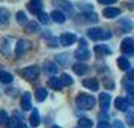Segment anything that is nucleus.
<instances>
[{"mask_svg": "<svg viewBox=\"0 0 134 128\" xmlns=\"http://www.w3.org/2000/svg\"><path fill=\"white\" fill-rule=\"evenodd\" d=\"M9 18H11V14H9V11L8 9H5V8H0V24H8L9 23Z\"/></svg>", "mask_w": 134, "mask_h": 128, "instance_id": "19", "label": "nucleus"}, {"mask_svg": "<svg viewBox=\"0 0 134 128\" xmlns=\"http://www.w3.org/2000/svg\"><path fill=\"white\" fill-rule=\"evenodd\" d=\"M121 27H122L125 32H130L131 29H133V23H131L130 20H124V21L121 23Z\"/></svg>", "mask_w": 134, "mask_h": 128, "instance_id": "32", "label": "nucleus"}, {"mask_svg": "<svg viewBox=\"0 0 134 128\" xmlns=\"http://www.w3.org/2000/svg\"><path fill=\"white\" fill-rule=\"evenodd\" d=\"M35 97H36V101H39V103H42L44 99L47 98V91L44 89V87H38L36 92H35Z\"/></svg>", "mask_w": 134, "mask_h": 128, "instance_id": "22", "label": "nucleus"}, {"mask_svg": "<svg viewBox=\"0 0 134 128\" xmlns=\"http://www.w3.org/2000/svg\"><path fill=\"white\" fill-rule=\"evenodd\" d=\"M95 53H97V54H110L111 50H110L107 45H97V47H95Z\"/></svg>", "mask_w": 134, "mask_h": 128, "instance_id": "26", "label": "nucleus"}, {"mask_svg": "<svg viewBox=\"0 0 134 128\" xmlns=\"http://www.w3.org/2000/svg\"><path fill=\"white\" fill-rule=\"evenodd\" d=\"M17 128H29V127H27V125H24V124L21 122V124H20V125H18V127H17Z\"/></svg>", "mask_w": 134, "mask_h": 128, "instance_id": "43", "label": "nucleus"}, {"mask_svg": "<svg viewBox=\"0 0 134 128\" xmlns=\"http://www.w3.org/2000/svg\"><path fill=\"white\" fill-rule=\"evenodd\" d=\"M20 75H21L23 79L29 80V81H33V80H36L38 75H39V68H38L36 65L27 66V68H24V69L20 71Z\"/></svg>", "mask_w": 134, "mask_h": 128, "instance_id": "3", "label": "nucleus"}, {"mask_svg": "<svg viewBox=\"0 0 134 128\" xmlns=\"http://www.w3.org/2000/svg\"><path fill=\"white\" fill-rule=\"evenodd\" d=\"M44 71H47V73H57V66H56L53 62H45L44 63Z\"/></svg>", "mask_w": 134, "mask_h": 128, "instance_id": "28", "label": "nucleus"}, {"mask_svg": "<svg viewBox=\"0 0 134 128\" xmlns=\"http://www.w3.org/2000/svg\"><path fill=\"white\" fill-rule=\"evenodd\" d=\"M127 122H128V125H131V127L134 125V112H131V110L127 113Z\"/></svg>", "mask_w": 134, "mask_h": 128, "instance_id": "34", "label": "nucleus"}, {"mask_svg": "<svg viewBox=\"0 0 134 128\" xmlns=\"http://www.w3.org/2000/svg\"><path fill=\"white\" fill-rule=\"evenodd\" d=\"M79 127L80 128H92L93 127V122L91 119H87V118H81V119H79Z\"/></svg>", "mask_w": 134, "mask_h": 128, "instance_id": "25", "label": "nucleus"}, {"mask_svg": "<svg viewBox=\"0 0 134 128\" xmlns=\"http://www.w3.org/2000/svg\"><path fill=\"white\" fill-rule=\"evenodd\" d=\"M83 86L87 87V89H91V91H98L99 83H98L97 79H86L85 81H83Z\"/></svg>", "mask_w": 134, "mask_h": 128, "instance_id": "13", "label": "nucleus"}, {"mask_svg": "<svg viewBox=\"0 0 134 128\" xmlns=\"http://www.w3.org/2000/svg\"><path fill=\"white\" fill-rule=\"evenodd\" d=\"M27 9L30 11L32 14H39L41 11H42V2L41 0H32L30 3L27 5Z\"/></svg>", "mask_w": 134, "mask_h": 128, "instance_id": "10", "label": "nucleus"}, {"mask_svg": "<svg viewBox=\"0 0 134 128\" xmlns=\"http://www.w3.org/2000/svg\"><path fill=\"white\" fill-rule=\"evenodd\" d=\"M75 41H77V36H75L74 33H62L60 38H59V42H60V45H63V47H68V45L74 44Z\"/></svg>", "mask_w": 134, "mask_h": 128, "instance_id": "6", "label": "nucleus"}, {"mask_svg": "<svg viewBox=\"0 0 134 128\" xmlns=\"http://www.w3.org/2000/svg\"><path fill=\"white\" fill-rule=\"evenodd\" d=\"M30 47H32L30 41H27V39H20L18 42H17V47H15V56H17V57H21L26 51L30 50Z\"/></svg>", "mask_w": 134, "mask_h": 128, "instance_id": "4", "label": "nucleus"}, {"mask_svg": "<svg viewBox=\"0 0 134 128\" xmlns=\"http://www.w3.org/2000/svg\"><path fill=\"white\" fill-rule=\"evenodd\" d=\"M127 77H128V80H130V81H133V83H134V69H128Z\"/></svg>", "mask_w": 134, "mask_h": 128, "instance_id": "37", "label": "nucleus"}, {"mask_svg": "<svg viewBox=\"0 0 134 128\" xmlns=\"http://www.w3.org/2000/svg\"><path fill=\"white\" fill-rule=\"evenodd\" d=\"M115 107L121 112H128V107H131V104L128 101L127 98H116L115 99Z\"/></svg>", "mask_w": 134, "mask_h": 128, "instance_id": "8", "label": "nucleus"}, {"mask_svg": "<svg viewBox=\"0 0 134 128\" xmlns=\"http://www.w3.org/2000/svg\"><path fill=\"white\" fill-rule=\"evenodd\" d=\"M21 124V119L18 118V115H15V116H12V118H9V127L11 128H17Z\"/></svg>", "mask_w": 134, "mask_h": 128, "instance_id": "31", "label": "nucleus"}, {"mask_svg": "<svg viewBox=\"0 0 134 128\" xmlns=\"http://www.w3.org/2000/svg\"><path fill=\"white\" fill-rule=\"evenodd\" d=\"M12 74H9L8 71H3V69H0V83H5V85H9V83H12Z\"/></svg>", "mask_w": 134, "mask_h": 128, "instance_id": "17", "label": "nucleus"}, {"mask_svg": "<svg viewBox=\"0 0 134 128\" xmlns=\"http://www.w3.org/2000/svg\"><path fill=\"white\" fill-rule=\"evenodd\" d=\"M17 21H18L21 26H26L29 21H27V17H26V14L23 12V11H20V12H17Z\"/></svg>", "mask_w": 134, "mask_h": 128, "instance_id": "29", "label": "nucleus"}, {"mask_svg": "<svg viewBox=\"0 0 134 128\" xmlns=\"http://www.w3.org/2000/svg\"><path fill=\"white\" fill-rule=\"evenodd\" d=\"M51 18L54 20L56 23H59V24H63V23H65V20H66V17H65V14L62 12V11L56 9V11H53V12H51Z\"/></svg>", "mask_w": 134, "mask_h": 128, "instance_id": "14", "label": "nucleus"}, {"mask_svg": "<svg viewBox=\"0 0 134 128\" xmlns=\"http://www.w3.org/2000/svg\"><path fill=\"white\" fill-rule=\"evenodd\" d=\"M128 101H130V104L134 107V91L130 92V95H128Z\"/></svg>", "mask_w": 134, "mask_h": 128, "instance_id": "40", "label": "nucleus"}, {"mask_svg": "<svg viewBox=\"0 0 134 128\" xmlns=\"http://www.w3.org/2000/svg\"><path fill=\"white\" fill-rule=\"evenodd\" d=\"M99 3H103V5H113V3H116L118 0H98Z\"/></svg>", "mask_w": 134, "mask_h": 128, "instance_id": "39", "label": "nucleus"}, {"mask_svg": "<svg viewBox=\"0 0 134 128\" xmlns=\"http://www.w3.org/2000/svg\"><path fill=\"white\" fill-rule=\"evenodd\" d=\"M113 128H125V127H124V124H122L121 121H115V124H113Z\"/></svg>", "mask_w": 134, "mask_h": 128, "instance_id": "41", "label": "nucleus"}, {"mask_svg": "<svg viewBox=\"0 0 134 128\" xmlns=\"http://www.w3.org/2000/svg\"><path fill=\"white\" fill-rule=\"evenodd\" d=\"M124 86H125V87H127L130 92H133V91H134V86H131V83H128V81H125V83H124Z\"/></svg>", "mask_w": 134, "mask_h": 128, "instance_id": "42", "label": "nucleus"}, {"mask_svg": "<svg viewBox=\"0 0 134 128\" xmlns=\"http://www.w3.org/2000/svg\"><path fill=\"white\" fill-rule=\"evenodd\" d=\"M98 128H110V124L105 121H101L99 124H98Z\"/></svg>", "mask_w": 134, "mask_h": 128, "instance_id": "38", "label": "nucleus"}, {"mask_svg": "<svg viewBox=\"0 0 134 128\" xmlns=\"http://www.w3.org/2000/svg\"><path fill=\"white\" fill-rule=\"evenodd\" d=\"M79 20H85V21H91V23H97L98 21V15L93 12H86L85 15H81Z\"/></svg>", "mask_w": 134, "mask_h": 128, "instance_id": "21", "label": "nucleus"}, {"mask_svg": "<svg viewBox=\"0 0 134 128\" xmlns=\"http://www.w3.org/2000/svg\"><path fill=\"white\" fill-rule=\"evenodd\" d=\"M48 86L51 89H54V91H62V87H63V83L60 81V79H56V77H51L48 80Z\"/></svg>", "mask_w": 134, "mask_h": 128, "instance_id": "16", "label": "nucleus"}, {"mask_svg": "<svg viewBox=\"0 0 134 128\" xmlns=\"http://www.w3.org/2000/svg\"><path fill=\"white\" fill-rule=\"evenodd\" d=\"M75 103H77V105H79L80 109L83 110H91L93 105H95V98L91 97V95H86V93H80L79 97H77V99H75Z\"/></svg>", "mask_w": 134, "mask_h": 128, "instance_id": "2", "label": "nucleus"}, {"mask_svg": "<svg viewBox=\"0 0 134 128\" xmlns=\"http://www.w3.org/2000/svg\"><path fill=\"white\" fill-rule=\"evenodd\" d=\"M103 14L105 18H116V17L121 15V9H118V8H105Z\"/></svg>", "mask_w": 134, "mask_h": 128, "instance_id": "12", "label": "nucleus"}, {"mask_svg": "<svg viewBox=\"0 0 134 128\" xmlns=\"http://www.w3.org/2000/svg\"><path fill=\"white\" fill-rule=\"evenodd\" d=\"M110 103H111V98H110L109 93H101L99 95V104H101V109L103 112H109V107H110Z\"/></svg>", "mask_w": 134, "mask_h": 128, "instance_id": "9", "label": "nucleus"}, {"mask_svg": "<svg viewBox=\"0 0 134 128\" xmlns=\"http://www.w3.org/2000/svg\"><path fill=\"white\" fill-rule=\"evenodd\" d=\"M38 18H39V23H42V24H47V23H48V20H50V17H48V15H47L45 12H42V11H41V12L38 14Z\"/></svg>", "mask_w": 134, "mask_h": 128, "instance_id": "33", "label": "nucleus"}, {"mask_svg": "<svg viewBox=\"0 0 134 128\" xmlns=\"http://www.w3.org/2000/svg\"><path fill=\"white\" fill-rule=\"evenodd\" d=\"M87 36L92 41H105V39H110L111 38V33L107 30H103L99 27H92L87 30Z\"/></svg>", "mask_w": 134, "mask_h": 128, "instance_id": "1", "label": "nucleus"}, {"mask_svg": "<svg viewBox=\"0 0 134 128\" xmlns=\"http://www.w3.org/2000/svg\"><path fill=\"white\" fill-rule=\"evenodd\" d=\"M29 121H30V125L32 127H38V125H39V113H38V110H33V112H32V115H30V119H29Z\"/></svg>", "mask_w": 134, "mask_h": 128, "instance_id": "24", "label": "nucleus"}, {"mask_svg": "<svg viewBox=\"0 0 134 128\" xmlns=\"http://www.w3.org/2000/svg\"><path fill=\"white\" fill-rule=\"evenodd\" d=\"M72 71L77 74V75H83V74H86L89 71V68H87V65H85V63H75L72 66Z\"/></svg>", "mask_w": 134, "mask_h": 128, "instance_id": "18", "label": "nucleus"}, {"mask_svg": "<svg viewBox=\"0 0 134 128\" xmlns=\"http://www.w3.org/2000/svg\"><path fill=\"white\" fill-rule=\"evenodd\" d=\"M60 81L63 83V86H71L74 83L72 77H69L68 74H62V75H60Z\"/></svg>", "mask_w": 134, "mask_h": 128, "instance_id": "30", "label": "nucleus"}, {"mask_svg": "<svg viewBox=\"0 0 134 128\" xmlns=\"http://www.w3.org/2000/svg\"><path fill=\"white\" fill-rule=\"evenodd\" d=\"M51 128H60V127H57V125H54V127H51Z\"/></svg>", "mask_w": 134, "mask_h": 128, "instance_id": "44", "label": "nucleus"}, {"mask_svg": "<svg viewBox=\"0 0 134 128\" xmlns=\"http://www.w3.org/2000/svg\"><path fill=\"white\" fill-rule=\"evenodd\" d=\"M66 57H68L66 54H59V56H57V57H56V59H57V62H59L60 65H66V63H68Z\"/></svg>", "mask_w": 134, "mask_h": 128, "instance_id": "35", "label": "nucleus"}, {"mask_svg": "<svg viewBox=\"0 0 134 128\" xmlns=\"http://www.w3.org/2000/svg\"><path fill=\"white\" fill-rule=\"evenodd\" d=\"M39 30V24H38L36 21H29L27 24H26V32H38Z\"/></svg>", "mask_w": 134, "mask_h": 128, "instance_id": "27", "label": "nucleus"}, {"mask_svg": "<svg viewBox=\"0 0 134 128\" xmlns=\"http://www.w3.org/2000/svg\"><path fill=\"white\" fill-rule=\"evenodd\" d=\"M74 56H75V59H79V60H86V59L91 57V53H89V50L86 48V47H80V48L74 53Z\"/></svg>", "mask_w": 134, "mask_h": 128, "instance_id": "11", "label": "nucleus"}, {"mask_svg": "<svg viewBox=\"0 0 134 128\" xmlns=\"http://www.w3.org/2000/svg\"><path fill=\"white\" fill-rule=\"evenodd\" d=\"M54 6L57 8L59 11L66 12V14H69V15H72V14H74L72 5H71L69 2H66V0H54Z\"/></svg>", "mask_w": 134, "mask_h": 128, "instance_id": "5", "label": "nucleus"}, {"mask_svg": "<svg viewBox=\"0 0 134 128\" xmlns=\"http://www.w3.org/2000/svg\"><path fill=\"white\" fill-rule=\"evenodd\" d=\"M118 66L121 68L122 71H128L130 69V62H128L127 57H119L118 59Z\"/></svg>", "mask_w": 134, "mask_h": 128, "instance_id": "23", "label": "nucleus"}, {"mask_svg": "<svg viewBox=\"0 0 134 128\" xmlns=\"http://www.w3.org/2000/svg\"><path fill=\"white\" fill-rule=\"evenodd\" d=\"M0 127L6 128L9 127V116L5 110H0Z\"/></svg>", "mask_w": 134, "mask_h": 128, "instance_id": "20", "label": "nucleus"}, {"mask_svg": "<svg viewBox=\"0 0 134 128\" xmlns=\"http://www.w3.org/2000/svg\"><path fill=\"white\" fill-rule=\"evenodd\" d=\"M21 109L23 110H30L32 109V101H30V93L26 92L21 97Z\"/></svg>", "mask_w": 134, "mask_h": 128, "instance_id": "15", "label": "nucleus"}, {"mask_svg": "<svg viewBox=\"0 0 134 128\" xmlns=\"http://www.w3.org/2000/svg\"><path fill=\"white\" fill-rule=\"evenodd\" d=\"M121 48L125 54H133L134 53V41L131 38H125L121 44Z\"/></svg>", "mask_w": 134, "mask_h": 128, "instance_id": "7", "label": "nucleus"}, {"mask_svg": "<svg viewBox=\"0 0 134 128\" xmlns=\"http://www.w3.org/2000/svg\"><path fill=\"white\" fill-rule=\"evenodd\" d=\"M77 6H79L80 9H87V12H92V11H93V8H92L91 5H87V3H79Z\"/></svg>", "mask_w": 134, "mask_h": 128, "instance_id": "36", "label": "nucleus"}]
</instances>
